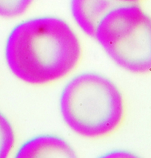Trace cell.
<instances>
[{
	"label": "cell",
	"instance_id": "cell-2",
	"mask_svg": "<svg viewBox=\"0 0 151 158\" xmlns=\"http://www.w3.org/2000/svg\"><path fill=\"white\" fill-rule=\"evenodd\" d=\"M60 109L67 126L88 139L113 134L126 116L125 98L118 87L108 77L91 72L67 82L60 96Z\"/></svg>",
	"mask_w": 151,
	"mask_h": 158
},
{
	"label": "cell",
	"instance_id": "cell-3",
	"mask_svg": "<svg viewBox=\"0 0 151 158\" xmlns=\"http://www.w3.org/2000/svg\"><path fill=\"white\" fill-rule=\"evenodd\" d=\"M94 37L122 69L136 74L150 72L151 18L138 4L119 3L113 7L99 23Z\"/></svg>",
	"mask_w": 151,
	"mask_h": 158
},
{
	"label": "cell",
	"instance_id": "cell-1",
	"mask_svg": "<svg viewBox=\"0 0 151 158\" xmlns=\"http://www.w3.org/2000/svg\"><path fill=\"white\" fill-rule=\"evenodd\" d=\"M82 47L65 20L41 16L24 20L7 37L5 58L14 76L33 86L65 79L79 66Z\"/></svg>",
	"mask_w": 151,
	"mask_h": 158
},
{
	"label": "cell",
	"instance_id": "cell-4",
	"mask_svg": "<svg viewBox=\"0 0 151 158\" xmlns=\"http://www.w3.org/2000/svg\"><path fill=\"white\" fill-rule=\"evenodd\" d=\"M14 158H79L74 149L64 139L43 134L27 140Z\"/></svg>",
	"mask_w": 151,
	"mask_h": 158
},
{
	"label": "cell",
	"instance_id": "cell-6",
	"mask_svg": "<svg viewBox=\"0 0 151 158\" xmlns=\"http://www.w3.org/2000/svg\"><path fill=\"white\" fill-rule=\"evenodd\" d=\"M15 143V134L10 121L0 111V158H10Z\"/></svg>",
	"mask_w": 151,
	"mask_h": 158
},
{
	"label": "cell",
	"instance_id": "cell-9",
	"mask_svg": "<svg viewBox=\"0 0 151 158\" xmlns=\"http://www.w3.org/2000/svg\"><path fill=\"white\" fill-rule=\"evenodd\" d=\"M119 3H129V4H138L142 0H115Z\"/></svg>",
	"mask_w": 151,
	"mask_h": 158
},
{
	"label": "cell",
	"instance_id": "cell-8",
	"mask_svg": "<svg viewBox=\"0 0 151 158\" xmlns=\"http://www.w3.org/2000/svg\"><path fill=\"white\" fill-rule=\"evenodd\" d=\"M98 158H142L138 155L126 150H114L108 152Z\"/></svg>",
	"mask_w": 151,
	"mask_h": 158
},
{
	"label": "cell",
	"instance_id": "cell-7",
	"mask_svg": "<svg viewBox=\"0 0 151 158\" xmlns=\"http://www.w3.org/2000/svg\"><path fill=\"white\" fill-rule=\"evenodd\" d=\"M34 0H0V17L15 18L24 14Z\"/></svg>",
	"mask_w": 151,
	"mask_h": 158
},
{
	"label": "cell",
	"instance_id": "cell-5",
	"mask_svg": "<svg viewBox=\"0 0 151 158\" xmlns=\"http://www.w3.org/2000/svg\"><path fill=\"white\" fill-rule=\"evenodd\" d=\"M118 4L115 0H71L70 9L80 30L86 35L94 37L100 21Z\"/></svg>",
	"mask_w": 151,
	"mask_h": 158
}]
</instances>
